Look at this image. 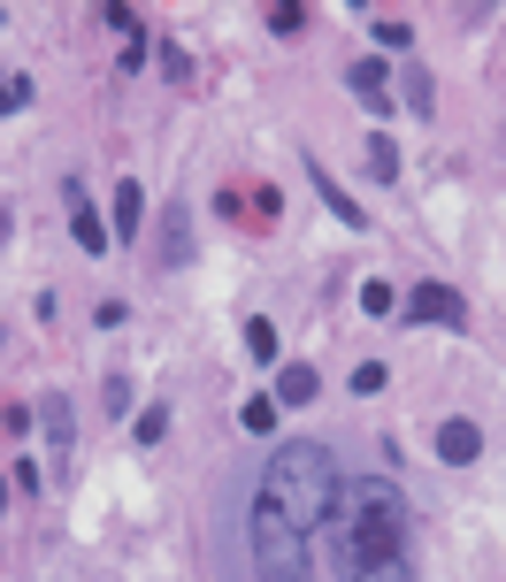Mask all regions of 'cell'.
<instances>
[{
    "label": "cell",
    "instance_id": "1",
    "mask_svg": "<svg viewBox=\"0 0 506 582\" xmlns=\"http://www.w3.org/2000/svg\"><path fill=\"white\" fill-rule=\"evenodd\" d=\"M315 575L323 582H423V552H415V506L407 491L368 460V445L346 460L338 499L323 529L307 536Z\"/></svg>",
    "mask_w": 506,
    "mask_h": 582
},
{
    "label": "cell",
    "instance_id": "2",
    "mask_svg": "<svg viewBox=\"0 0 506 582\" xmlns=\"http://www.w3.org/2000/svg\"><path fill=\"white\" fill-rule=\"evenodd\" d=\"M200 560H208V582H323L315 552H307V529L261 483V460H230L208 483Z\"/></svg>",
    "mask_w": 506,
    "mask_h": 582
},
{
    "label": "cell",
    "instance_id": "3",
    "mask_svg": "<svg viewBox=\"0 0 506 582\" xmlns=\"http://www.w3.org/2000/svg\"><path fill=\"white\" fill-rule=\"evenodd\" d=\"M407 323L460 329V323H468V307H460V292H453V284H423V292H407Z\"/></svg>",
    "mask_w": 506,
    "mask_h": 582
},
{
    "label": "cell",
    "instance_id": "4",
    "mask_svg": "<svg viewBox=\"0 0 506 582\" xmlns=\"http://www.w3.org/2000/svg\"><path fill=\"white\" fill-rule=\"evenodd\" d=\"M62 199H70V230H77V246H85V254H108V246H116V230L92 215V199H85V185H77V177L62 185Z\"/></svg>",
    "mask_w": 506,
    "mask_h": 582
},
{
    "label": "cell",
    "instance_id": "5",
    "mask_svg": "<svg viewBox=\"0 0 506 582\" xmlns=\"http://www.w3.org/2000/svg\"><path fill=\"white\" fill-rule=\"evenodd\" d=\"M346 85H354V100H361L368 116H391V69L376 62V55H368V62H354V69H346Z\"/></svg>",
    "mask_w": 506,
    "mask_h": 582
},
{
    "label": "cell",
    "instance_id": "6",
    "mask_svg": "<svg viewBox=\"0 0 506 582\" xmlns=\"http://www.w3.org/2000/svg\"><path fill=\"white\" fill-rule=\"evenodd\" d=\"M476 453H484V430H476L468 414H453V422H437V460H445V467H468Z\"/></svg>",
    "mask_w": 506,
    "mask_h": 582
},
{
    "label": "cell",
    "instance_id": "7",
    "mask_svg": "<svg viewBox=\"0 0 506 582\" xmlns=\"http://www.w3.org/2000/svg\"><path fill=\"white\" fill-rule=\"evenodd\" d=\"M269 398H277V406H315V398H323L315 361H285V368H277V384H269Z\"/></svg>",
    "mask_w": 506,
    "mask_h": 582
},
{
    "label": "cell",
    "instance_id": "8",
    "mask_svg": "<svg viewBox=\"0 0 506 582\" xmlns=\"http://www.w3.org/2000/svg\"><path fill=\"white\" fill-rule=\"evenodd\" d=\"M307 177H315V193H323V207H330V215H338V223H346V230H368L361 199L346 193V185H338V177H330V169H323V161H315V154H307Z\"/></svg>",
    "mask_w": 506,
    "mask_h": 582
},
{
    "label": "cell",
    "instance_id": "9",
    "mask_svg": "<svg viewBox=\"0 0 506 582\" xmlns=\"http://www.w3.org/2000/svg\"><path fill=\"white\" fill-rule=\"evenodd\" d=\"M39 430H47V453H54V460H70L77 422H70V398H62V391H47V398H39Z\"/></svg>",
    "mask_w": 506,
    "mask_h": 582
},
{
    "label": "cell",
    "instance_id": "10",
    "mask_svg": "<svg viewBox=\"0 0 506 582\" xmlns=\"http://www.w3.org/2000/svg\"><path fill=\"white\" fill-rule=\"evenodd\" d=\"M192 260V207H169L161 223V268H185Z\"/></svg>",
    "mask_w": 506,
    "mask_h": 582
},
{
    "label": "cell",
    "instance_id": "11",
    "mask_svg": "<svg viewBox=\"0 0 506 582\" xmlns=\"http://www.w3.org/2000/svg\"><path fill=\"white\" fill-rule=\"evenodd\" d=\"M139 223H146V193L123 177V185H116V238L131 246V238H139Z\"/></svg>",
    "mask_w": 506,
    "mask_h": 582
},
{
    "label": "cell",
    "instance_id": "12",
    "mask_svg": "<svg viewBox=\"0 0 506 582\" xmlns=\"http://www.w3.org/2000/svg\"><path fill=\"white\" fill-rule=\"evenodd\" d=\"M361 169L376 177V185H391V177H399V146H391L384 130H368V146H361Z\"/></svg>",
    "mask_w": 506,
    "mask_h": 582
},
{
    "label": "cell",
    "instance_id": "13",
    "mask_svg": "<svg viewBox=\"0 0 506 582\" xmlns=\"http://www.w3.org/2000/svg\"><path fill=\"white\" fill-rule=\"evenodd\" d=\"M238 422H246V437H269V430H277V398H269V391H254V398L238 406Z\"/></svg>",
    "mask_w": 506,
    "mask_h": 582
},
{
    "label": "cell",
    "instance_id": "14",
    "mask_svg": "<svg viewBox=\"0 0 506 582\" xmlns=\"http://www.w3.org/2000/svg\"><path fill=\"white\" fill-rule=\"evenodd\" d=\"M399 92H407V108H415L423 124H437V92H430V69H407V85H399Z\"/></svg>",
    "mask_w": 506,
    "mask_h": 582
},
{
    "label": "cell",
    "instance_id": "15",
    "mask_svg": "<svg viewBox=\"0 0 506 582\" xmlns=\"http://www.w3.org/2000/svg\"><path fill=\"white\" fill-rule=\"evenodd\" d=\"M246 353H254V368H269V361H277V329L261 323V315L246 323Z\"/></svg>",
    "mask_w": 506,
    "mask_h": 582
},
{
    "label": "cell",
    "instance_id": "16",
    "mask_svg": "<svg viewBox=\"0 0 506 582\" xmlns=\"http://www.w3.org/2000/svg\"><path fill=\"white\" fill-rule=\"evenodd\" d=\"M376 47L407 55V47H415V23H399V16H376Z\"/></svg>",
    "mask_w": 506,
    "mask_h": 582
},
{
    "label": "cell",
    "instance_id": "17",
    "mask_svg": "<svg viewBox=\"0 0 506 582\" xmlns=\"http://www.w3.org/2000/svg\"><path fill=\"white\" fill-rule=\"evenodd\" d=\"M161 77H169V85H192V55H185V47H177V39H169V47H161Z\"/></svg>",
    "mask_w": 506,
    "mask_h": 582
},
{
    "label": "cell",
    "instance_id": "18",
    "mask_svg": "<svg viewBox=\"0 0 506 582\" xmlns=\"http://www.w3.org/2000/svg\"><path fill=\"white\" fill-rule=\"evenodd\" d=\"M299 23H307V16H299V8H291V0H277V8H269V31H277V39H291V31H299Z\"/></svg>",
    "mask_w": 506,
    "mask_h": 582
},
{
    "label": "cell",
    "instance_id": "19",
    "mask_svg": "<svg viewBox=\"0 0 506 582\" xmlns=\"http://www.w3.org/2000/svg\"><path fill=\"white\" fill-rule=\"evenodd\" d=\"M23 100H31V77H0V116L23 108Z\"/></svg>",
    "mask_w": 506,
    "mask_h": 582
},
{
    "label": "cell",
    "instance_id": "20",
    "mask_svg": "<svg viewBox=\"0 0 506 582\" xmlns=\"http://www.w3.org/2000/svg\"><path fill=\"white\" fill-rule=\"evenodd\" d=\"M354 391L376 398V391H384V361H361V368H354Z\"/></svg>",
    "mask_w": 506,
    "mask_h": 582
},
{
    "label": "cell",
    "instance_id": "21",
    "mask_svg": "<svg viewBox=\"0 0 506 582\" xmlns=\"http://www.w3.org/2000/svg\"><path fill=\"white\" fill-rule=\"evenodd\" d=\"M361 307H368V315H391L399 299H391V284H361Z\"/></svg>",
    "mask_w": 506,
    "mask_h": 582
},
{
    "label": "cell",
    "instance_id": "22",
    "mask_svg": "<svg viewBox=\"0 0 506 582\" xmlns=\"http://www.w3.org/2000/svg\"><path fill=\"white\" fill-rule=\"evenodd\" d=\"M161 430H169V406H146V414H139V445H153Z\"/></svg>",
    "mask_w": 506,
    "mask_h": 582
},
{
    "label": "cell",
    "instance_id": "23",
    "mask_svg": "<svg viewBox=\"0 0 506 582\" xmlns=\"http://www.w3.org/2000/svg\"><path fill=\"white\" fill-rule=\"evenodd\" d=\"M8 230H16V207H8V199H0V246H8Z\"/></svg>",
    "mask_w": 506,
    "mask_h": 582
},
{
    "label": "cell",
    "instance_id": "24",
    "mask_svg": "<svg viewBox=\"0 0 506 582\" xmlns=\"http://www.w3.org/2000/svg\"><path fill=\"white\" fill-rule=\"evenodd\" d=\"M0 514H8V475H0Z\"/></svg>",
    "mask_w": 506,
    "mask_h": 582
}]
</instances>
